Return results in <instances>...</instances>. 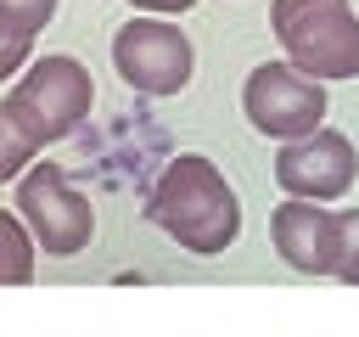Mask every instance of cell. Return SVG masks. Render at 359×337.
I'll return each instance as SVG.
<instances>
[{
  "mask_svg": "<svg viewBox=\"0 0 359 337\" xmlns=\"http://www.w3.org/2000/svg\"><path fill=\"white\" fill-rule=\"evenodd\" d=\"M146 213L196 258H213L241 236V202H236L230 180L213 168V157H202V152H180L157 174Z\"/></svg>",
  "mask_w": 359,
  "mask_h": 337,
  "instance_id": "1",
  "label": "cell"
},
{
  "mask_svg": "<svg viewBox=\"0 0 359 337\" xmlns=\"http://www.w3.org/2000/svg\"><path fill=\"white\" fill-rule=\"evenodd\" d=\"M286 62L309 79H359V17L348 0H269Z\"/></svg>",
  "mask_w": 359,
  "mask_h": 337,
  "instance_id": "2",
  "label": "cell"
},
{
  "mask_svg": "<svg viewBox=\"0 0 359 337\" xmlns=\"http://www.w3.org/2000/svg\"><path fill=\"white\" fill-rule=\"evenodd\" d=\"M90 107H95L90 67H84L79 56H67V51L34 56V62L17 73L11 95H6V112H11V118H17L39 146H50V140L73 135V129L90 118Z\"/></svg>",
  "mask_w": 359,
  "mask_h": 337,
  "instance_id": "3",
  "label": "cell"
},
{
  "mask_svg": "<svg viewBox=\"0 0 359 337\" xmlns=\"http://www.w3.org/2000/svg\"><path fill=\"white\" fill-rule=\"evenodd\" d=\"M17 213L22 225L34 230V242L56 258H73L90 247L95 236V202L67 180L62 163L50 157H34L22 174H17Z\"/></svg>",
  "mask_w": 359,
  "mask_h": 337,
  "instance_id": "4",
  "label": "cell"
},
{
  "mask_svg": "<svg viewBox=\"0 0 359 337\" xmlns=\"http://www.w3.org/2000/svg\"><path fill=\"white\" fill-rule=\"evenodd\" d=\"M112 67L140 95H180L196 73V51H191L180 22H163V17L146 11V17H129L112 34Z\"/></svg>",
  "mask_w": 359,
  "mask_h": 337,
  "instance_id": "5",
  "label": "cell"
},
{
  "mask_svg": "<svg viewBox=\"0 0 359 337\" xmlns=\"http://www.w3.org/2000/svg\"><path fill=\"white\" fill-rule=\"evenodd\" d=\"M241 112H247V124L258 135L292 140V135L320 129V118H325V84L309 79V73H297L292 62H264L241 84Z\"/></svg>",
  "mask_w": 359,
  "mask_h": 337,
  "instance_id": "6",
  "label": "cell"
},
{
  "mask_svg": "<svg viewBox=\"0 0 359 337\" xmlns=\"http://www.w3.org/2000/svg\"><path fill=\"white\" fill-rule=\"evenodd\" d=\"M359 180V157H353V140L337 135V129H309V135H292L280 140L275 152V185L286 197H309V202H337L348 197Z\"/></svg>",
  "mask_w": 359,
  "mask_h": 337,
  "instance_id": "7",
  "label": "cell"
},
{
  "mask_svg": "<svg viewBox=\"0 0 359 337\" xmlns=\"http://www.w3.org/2000/svg\"><path fill=\"white\" fill-rule=\"evenodd\" d=\"M269 236H275V253L292 270H303V275H331L337 270V208L292 197L269 213Z\"/></svg>",
  "mask_w": 359,
  "mask_h": 337,
  "instance_id": "8",
  "label": "cell"
},
{
  "mask_svg": "<svg viewBox=\"0 0 359 337\" xmlns=\"http://www.w3.org/2000/svg\"><path fill=\"white\" fill-rule=\"evenodd\" d=\"M34 253H39V242L22 225V213L0 208V286H28L34 281Z\"/></svg>",
  "mask_w": 359,
  "mask_h": 337,
  "instance_id": "9",
  "label": "cell"
},
{
  "mask_svg": "<svg viewBox=\"0 0 359 337\" xmlns=\"http://www.w3.org/2000/svg\"><path fill=\"white\" fill-rule=\"evenodd\" d=\"M34 152H39V140H34V135L6 112V101H0V185L17 180V174L34 163Z\"/></svg>",
  "mask_w": 359,
  "mask_h": 337,
  "instance_id": "10",
  "label": "cell"
},
{
  "mask_svg": "<svg viewBox=\"0 0 359 337\" xmlns=\"http://www.w3.org/2000/svg\"><path fill=\"white\" fill-rule=\"evenodd\" d=\"M337 281L359 286V208H337Z\"/></svg>",
  "mask_w": 359,
  "mask_h": 337,
  "instance_id": "11",
  "label": "cell"
},
{
  "mask_svg": "<svg viewBox=\"0 0 359 337\" xmlns=\"http://www.w3.org/2000/svg\"><path fill=\"white\" fill-rule=\"evenodd\" d=\"M28 62H34V34L0 17V79H17Z\"/></svg>",
  "mask_w": 359,
  "mask_h": 337,
  "instance_id": "12",
  "label": "cell"
},
{
  "mask_svg": "<svg viewBox=\"0 0 359 337\" xmlns=\"http://www.w3.org/2000/svg\"><path fill=\"white\" fill-rule=\"evenodd\" d=\"M0 17L17 22V28H28V34H39L56 17V0H0Z\"/></svg>",
  "mask_w": 359,
  "mask_h": 337,
  "instance_id": "13",
  "label": "cell"
},
{
  "mask_svg": "<svg viewBox=\"0 0 359 337\" xmlns=\"http://www.w3.org/2000/svg\"><path fill=\"white\" fill-rule=\"evenodd\" d=\"M135 11H151V17H168V11H191L196 0H129Z\"/></svg>",
  "mask_w": 359,
  "mask_h": 337,
  "instance_id": "14",
  "label": "cell"
}]
</instances>
